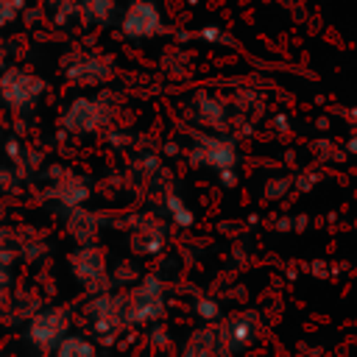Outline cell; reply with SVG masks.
I'll list each match as a JSON object with an SVG mask.
<instances>
[{"mask_svg": "<svg viewBox=\"0 0 357 357\" xmlns=\"http://www.w3.org/2000/svg\"><path fill=\"white\" fill-rule=\"evenodd\" d=\"M192 120L198 126H204L206 131H215V134H226L231 128V114H229V103L220 98V95H212L206 89L195 92L192 100Z\"/></svg>", "mask_w": 357, "mask_h": 357, "instance_id": "cell-12", "label": "cell"}, {"mask_svg": "<svg viewBox=\"0 0 357 357\" xmlns=\"http://www.w3.org/2000/svg\"><path fill=\"white\" fill-rule=\"evenodd\" d=\"M56 357H100L95 343L86 340L84 335H67L59 346H56Z\"/></svg>", "mask_w": 357, "mask_h": 357, "instance_id": "cell-18", "label": "cell"}, {"mask_svg": "<svg viewBox=\"0 0 357 357\" xmlns=\"http://www.w3.org/2000/svg\"><path fill=\"white\" fill-rule=\"evenodd\" d=\"M70 312L64 307H42L25 321V340L39 351H56L70 335Z\"/></svg>", "mask_w": 357, "mask_h": 357, "instance_id": "cell-6", "label": "cell"}, {"mask_svg": "<svg viewBox=\"0 0 357 357\" xmlns=\"http://www.w3.org/2000/svg\"><path fill=\"white\" fill-rule=\"evenodd\" d=\"M128 248L137 257H156L167 245V226L156 215H134L128 220Z\"/></svg>", "mask_w": 357, "mask_h": 357, "instance_id": "cell-11", "label": "cell"}, {"mask_svg": "<svg viewBox=\"0 0 357 357\" xmlns=\"http://www.w3.org/2000/svg\"><path fill=\"white\" fill-rule=\"evenodd\" d=\"M318 178H321L318 173H304V176H298L293 184L298 187V192H310V190H312V184H315Z\"/></svg>", "mask_w": 357, "mask_h": 357, "instance_id": "cell-28", "label": "cell"}, {"mask_svg": "<svg viewBox=\"0 0 357 357\" xmlns=\"http://www.w3.org/2000/svg\"><path fill=\"white\" fill-rule=\"evenodd\" d=\"M148 337H151V346H156V349L170 346V332H167L162 324H153V326H151V332H148Z\"/></svg>", "mask_w": 357, "mask_h": 357, "instance_id": "cell-26", "label": "cell"}, {"mask_svg": "<svg viewBox=\"0 0 357 357\" xmlns=\"http://www.w3.org/2000/svg\"><path fill=\"white\" fill-rule=\"evenodd\" d=\"M120 33L126 39H153L165 33L162 11L153 0H134L120 17Z\"/></svg>", "mask_w": 357, "mask_h": 357, "instance_id": "cell-10", "label": "cell"}, {"mask_svg": "<svg viewBox=\"0 0 357 357\" xmlns=\"http://www.w3.org/2000/svg\"><path fill=\"white\" fill-rule=\"evenodd\" d=\"M126 304H123V321L126 326H145V324H156L165 318L167 312V287L165 279L156 273H142L139 282L123 293Z\"/></svg>", "mask_w": 357, "mask_h": 357, "instance_id": "cell-1", "label": "cell"}, {"mask_svg": "<svg viewBox=\"0 0 357 357\" xmlns=\"http://www.w3.org/2000/svg\"><path fill=\"white\" fill-rule=\"evenodd\" d=\"M73 279L89 290V293H103L109 287V262H106V248L98 243H84L70 251L67 257Z\"/></svg>", "mask_w": 357, "mask_h": 357, "instance_id": "cell-4", "label": "cell"}, {"mask_svg": "<svg viewBox=\"0 0 357 357\" xmlns=\"http://www.w3.org/2000/svg\"><path fill=\"white\" fill-rule=\"evenodd\" d=\"M287 190H293V176H276V178L265 181V192L262 195L268 201H279V198L287 195Z\"/></svg>", "mask_w": 357, "mask_h": 357, "instance_id": "cell-24", "label": "cell"}, {"mask_svg": "<svg viewBox=\"0 0 357 357\" xmlns=\"http://www.w3.org/2000/svg\"><path fill=\"white\" fill-rule=\"evenodd\" d=\"M47 195H50L59 206L75 209V206H84V204H86V198L92 195V190H89V181H86L84 176L70 173V170H61V173L53 178V184L47 187Z\"/></svg>", "mask_w": 357, "mask_h": 357, "instance_id": "cell-13", "label": "cell"}, {"mask_svg": "<svg viewBox=\"0 0 357 357\" xmlns=\"http://www.w3.org/2000/svg\"><path fill=\"white\" fill-rule=\"evenodd\" d=\"M343 151H346V153H351V156H357V134L346 139V145H343Z\"/></svg>", "mask_w": 357, "mask_h": 357, "instance_id": "cell-34", "label": "cell"}, {"mask_svg": "<svg viewBox=\"0 0 357 357\" xmlns=\"http://www.w3.org/2000/svg\"><path fill=\"white\" fill-rule=\"evenodd\" d=\"M25 3H28V0H0V28L17 22L20 14L25 11Z\"/></svg>", "mask_w": 357, "mask_h": 357, "instance_id": "cell-25", "label": "cell"}, {"mask_svg": "<svg viewBox=\"0 0 357 357\" xmlns=\"http://www.w3.org/2000/svg\"><path fill=\"white\" fill-rule=\"evenodd\" d=\"M312 151L324 153V159H340L343 156L340 151H335V142H329V139H315L312 142Z\"/></svg>", "mask_w": 357, "mask_h": 357, "instance_id": "cell-27", "label": "cell"}, {"mask_svg": "<svg viewBox=\"0 0 357 357\" xmlns=\"http://www.w3.org/2000/svg\"><path fill=\"white\" fill-rule=\"evenodd\" d=\"M100 226H103V218L92 209H84V206H75V209H67V218H64V229L67 234L84 245V243H95L98 234H100Z\"/></svg>", "mask_w": 357, "mask_h": 357, "instance_id": "cell-14", "label": "cell"}, {"mask_svg": "<svg viewBox=\"0 0 357 357\" xmlns=\"http://www.w3.org/2000/svg\"><path fill=\"white\" fill-rule=\"evenodd\" d=\"M187 159H190V165L212 167L215 173L234 170L240 162V148H237L234 137L204 131V134H192V148L187 151Z\"/></svg>", "mask_w": 357, "mask_h": 357, "instance_id": "cell-3", "label": "cell"}, {"mask_svg": "<svg viewBox=\"0 0 357 357\" xmlns=\"http://www.w3.org/2000/svg\"><path fill=\"white\" fill-rule=\"evenodd\" d=\"M273 226L282 229V231H287V229H304L307 220H304V218H282V220H276Z\"/></svg>", "mask_w": 357, "mask_h": 357, "instance_id": "cell-29", "label": "cell"}, {"mask_svg": "<svg viewBox=\"0 0 357 357\" xmlns=\"http://www.w3.org/2000/svg\"><path fill=\"white\" fill-rule=\"evenodd\" d=\"M337 114L346 117V120H351V126H357V109H337Z\"/></svg>", "mask_w": 357, "mask_h": 357, "instance_id": "cell-33", "label": "cell"}, {"mask_svg": "<svg viewBox=\"0 0 357 357\" xmlns=\"http://www.w3.org/2000/svg\"><path fill=\"white\" fill-rule=\"evenodd\" d=\"M220 184L223 187H237V170H220Z\"/></svg>", "mask_w": 357, "mask_h": 357, "instance_id": "cell-32", "label": "cell"}, {"mask_svg": "<svg viewBox=\"0 0 357 357\" xmlns=\"http://www.w3.org/2000/svg\"><path fill=\"white\" fill-rule=\"evenodd\" d=\"M192 315H195L198 321H204V324H218V321L223 318L220 301H218L215 296H198V298L192 301Z\"/></svg>", "mask_w": 357, "mask_h": 357, "instance_id": "cell-19", "label": "cell"}, {"mask_svg": "<svg viewBox=\"0 0 357 357\" xmlns=\"http://www.w3.org/2000/svg\"><path fill=\"white\" fill-rule=\"evenodd\" d=\"M3 151H6V156H8V159H14V162L22 156V145H20V139H6Z\"/></svg>", "mask_w": 357, "mask_h": 357, "instance_id": "cell-30", "label": "cell"}, {"mask_svg": "<svg viewBox=\"0 0 357 357\" xmlns=\"http://www.w3.org/2000/svg\"><path fill=\"white\" fill-rule=\"evenodd\" d=\"M195 36H198L201 42H206V45H226V47H237L234 36H231V33H226L223 28H218V25H204V28H198V31H195Z\"/></svg>", "mask_w": 357, "mask_h": 357, "instance_id": "cell-21", "label": "cell"}, {"mask_svg": "<svg viewBox=\"0 0 357 357\" xmlns=\"http://www.w3.org/2000/svg\"><path fill=\"white\" fill-rule=\"evenodd\" d=\"M53 8V22L64 25L67 20H78V0H47Z\"/></svg>", "mask_w": 357, "mask_h": 357, "instance_id": "cell-23", "label": "cell"}, {"mask_svg": "<svg viewBox=\"0 0 357 357\" xmlns=\"http://www.w3.org/2000/svg\"><path fill=\"white\" fill-rule=\"evenodd\" d=\"M181 357H218V332L215 324L192 329L181 346Z\"/></svg>", "mask_w": 357, "mask_h": 357, "instance_id": "cell-15", "label": "cell"}, {"mask_svg": "<svg viewBox=\"0 0 357 357\" xmlns=\"http://www.w3.org/2000/svg\"><path fill=\"white\" fill-rule=\"evenodd\" d=\"M45 89H47L45 78L31 70L6 67L0 73V100H3V106H8L17 114L31 112L39 103V98L45 95Z\"/></svg>", "mask_w": 357, "mask_h": 357, "instance_id": "cell-2", "label": "cell"}, {"mask_svg": "<svg viewBox=\"0 0 357 357\" xmlns=\"http://www.w3.org/2000/svg\"><path fill=\"white\" fill-rule=\"evenodd\" d=\"M257 329H259V312H254V310H240V312L226 315L215 326V332H218V357H237L243 349H248Z\"/></svg>", "mask_w": 357, "mask_h": 357, "instance_id": "cell-8", "label": "cell"}, {"mask_svg": "<svg viewBox=\"0 0 357 357\" xmlns=\"http://www.w3.org/2000/svg\"><path fill=\"white\" fill-rule=\"evenodd\" d=\"M6 56H8V50H6V45H3V42H0V67H3V64H6Z\"/></svg>", "mask_w": 357, "mask_h": 357, "instance_id": "cell-36", "label": "cell"}, {"mask_svg": "<svg viewBox=\"0 0 357 357\" xmlns=\"http://www.w3.org/2000/svg\"><path fill=\"white\" fill-rule=\"evenodd\" d=\"M273 123H276V128H279V131H287V117H284V114H276V117H273Z\"/></svg>", "mask_w": 357, "mask_h": 357, "instance_id": "cell-35", "label": "cell"}, {"mask_svg": "<svg viewBox=\"0 0 357 357\" xmlns=\"http://www.w3.org/2000/svg\"><path fill=\"white\" fill-rule=\"evenodd\" d=\"M22 237L14 231V229H8V226H3L0 229V262H6V265H11L17 257H20V251H22Z\"/></svg>", "mask_w": 357, "mask_h": 357, "instance_id": "cell-20", "label": "cell"}, {"mask_svg": "<svg viewBox=\"0 0 357 357\" xmlns=\"http://www.w3.org/2000/svg\"><path fill=\"white\" fill-rule=\"evenodd\" d=\"M117 14V0H78V20L84 25H109Z\"/></svg>", "mask_w": 357, "mask_h": 357, "instance_id": "cell-16", "label": "cell"}, {"mask_svg": "<svg viewBox=\"0 0 357 357\" xmlns=\"http://www.w3.org/2000/svg\"><path fill=\"white\" fill-rule=\"evenodd\" d=\"M123 304H126V296L123 293H95L84 310L86 321H89V329L92 335L100 340V343H112L123 329H126V321H123Z\"/></svg>", "mask_w": 357, "mask_h": 357, "instance_id": "cell-5", "label": "cell"}, {"mask_svg": "<svg viewBox=\"0 0 357 357\" xmlns=\"http://www.w3.org/2000/svg\"><path fill=\"white\" fill-rule=\"evenodd\" d=\"M11 282H14V271H11V265L0 262V287H11Z\"/></svg>", "mask_w": 357, "mask_h": 357, "instance_id": "cell-31", "label": "cell"}, {"mask_svg": "<svg viewBox=\"0 0 357 357\" xmlns=\"http://www.w3.org/2000/svg\"><path fill=\"white\" fill-rule=\"evenodd\" d=\"M64 75L70 84L75 86H103L114 78V64L106 53H95V50H73L67 53L64 64H61Z\"/></svg>", "mask_w": 357, "mask_h": 357, "instance_id": "cell-7", "label": "cell"}, {"mask_svg": "<svg viewBox=\"0 0 357 357\" xmlns=\"http://www.w3.org/2000/svg\"><path fill=\"white\" fill-rule=\"evenodd\" d=\"M139 276H142V273H139V268H137L134 262H120V265L109 273V284H112V287H120V284L126 287V284H131V282L139 279Z\"/></svg>", "mask_w": 357, "mask_h": 357, "instance_id": "cell-22", "label": "cell"}, {"mask_svg": "<svg viewBox=\"0 0 357 357\" xmlns=\"http://www.w3.org/2000/svg\"><path fill=\"white\" fill-rule=\"evenodd\" d=\"M112 123V106L100 98H75L61 114V126L70 134H95Z\"/></svg>", "mask_w": 357, "mask_h": 357, "instance_id": "cell-9", "label": "cell"}, {"mask_svg": "<svg viewBox=\"0 0 357 357\" xmlns=\"http://www.w3.org/2000/svg\"><path fill=\"white\" fill-rule=\"evenodd\" d=\"M162 204H165V215L178 226V229H190L192 226V209L184 204V198L178 195V192H173L170 187H167V192L162 195Z\"/></svg>", "mask_w": 357, "mask_h": 357, "instance_id": "cell-17", "label": "cell"}]
</instances>
